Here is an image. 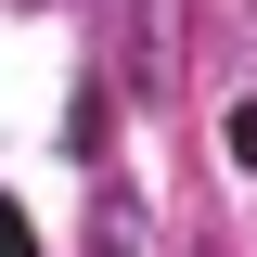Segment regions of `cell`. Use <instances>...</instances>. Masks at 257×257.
<instances>
[{
  "instance_id": "277c9868",
  "label": "cell",
  "mask_w": 257,
  "mask_h": 257,
  "mask_svg": "<svg viewBox=\"0 0 257 257\" xmlns=\"http://www.w3.org/2000/svg\"><path fill=\"white\" fill-rule=\"evenodd\" d=\"M219 142H231V167H257V103H231V128H219Z\"/></svg>"
},
{
  "instance_id": "6da1fadb",
  "label": "cell",
  "mask_w": 257,
  "mask_h": 257,
  "mask_svg": "<svg viewBox=\"0 0 257 257\" xmlns=\"http://www.w3.org/2000/svg\"><path fill=\"white\" fill-rule=\"evenodd\" d=\"M90 244H103V257H128V244H142V206H128V193H103V206H90Z\"/></svg>"
},
{
  "instance_id": "3957f363",
  "label": "cell",
  "mask_w": 257,
  "mask_h": 257,
  "mask_svg": "<svg viewBox=\"0 0 257 257\" xmlns=\"http://www.w3.org/2000/svg\"><path fill=\"white\" fill-rule=\"evenodd\" d=\"M0 257H39V231H26V206L0 193Z\"/></svg>"
},
{
  "instance_id": "7a4b0ae2",
  "label": "cell",
  "mask_w": 257,
  "mask_h": 257,
  "mask_svg": "<svg viewBox=\"0 0 257 257\" xmlns=\"http://www.w3.org/2000/svg\"><path fill=\"white\" fill-rule=\"evenodd\" d=\"M64 142H77V155H103V142H116V103H103V90H77V116H64Z\"/></svg>"
}]
</instances>
